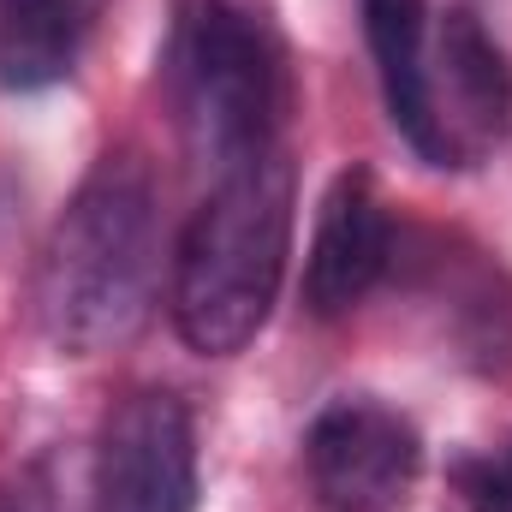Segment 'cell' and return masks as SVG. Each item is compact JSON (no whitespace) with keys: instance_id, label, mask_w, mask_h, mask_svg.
Here are the masks:
<instances>
[{"instance_id":"obj_1","label":"cell","mask_w":512,"mask_h":512,"mask_svg":"<svg viewBox=\"0 0 512 512\" xmlns=\"http://www.w3.org/2000/svg\"><path fill=\"white\" fill-rule=\"evenodd\" d=\"M155 274H161L155 179L131 149H108L48 227L36 262L42 340L66 358H96L126 346L149 322Z\"/></svg>"},{"instance_id":"obj_2","label":"cell","mask_w":512,"mask_h":512,"mask_svg":"<svg viewBox=\"0 0 512 512\" xmlns=\"http://www.w3.org/2000/svg\"><path fill=\"white\" fill-rule=\"evenodd\" d=\"M286 245H292V173L280 155L215 179L173 251L179 340L203 358L245 352L280 298Z\"/></svg>"},{"instance_id":"obj_3","label":"cell","mask_w":512,"mask_h":512,"mask_svg":"<svg viewBox=\"0 0 512 512\" xmlns=\"http://www.w3.org/2000/svg\"><path fill=\"white\" fill-rule=\"evenodd\" d=\"M167 96L191 161L209 179L280 155V114H286L280 48L239 0L185 6L167 54Z\"/></svg>"},{"instance_id":"obj_4","label":"cell","mask_w":512,"mask_h":512,"mask_svg":"<svg viewBox=\"0 0 512 512\" xmlns=\"http://www.w3.org/2000/svg\"><path fill=\"white\" fill-rule=\"evenodd\" d=\"M512 131V72L501 42L483 30L471 6H447L429 30L423 96L411 149L429 167H483Z\"/></svg>"},{"instance_id":"obj_5","label":"cell","mask_w":512,"mask_h":512,"mask_svg":"<svg viewBox=\"0 0 512 512\" xmlns=\"http://www.w3.org/2000/svg\"><path fill=\"white\" fill-rule=\"evenodd\" d=\"M197 507V423L167 387L126 393L90 453V512H191Z\"/></svg>"},{"instance_id":"obj_6","label":"cell","mask_w":512,"mask_h":512,"mask_svg":"<svg viewBox=\"0 0 512 512\" xmlns=\"http://www.w3.org/2000/svg\"><path fill=\"white\" fill-rule=\"evenodd\" d=\"M304 471L322 512H405L423 441L382 399H334L304 435Z\"/></svg>"},{"instance_id":"obj_7","label":"cell","mask_w":512,"mask_h":512,"mask_svg":"<svg viewBox=\"0 0 512 512\" xmlns=\"http://www.w3.org/2000/svg\"><path fill=\"white\" fill-rule=\"evenodd\" d=\"M387 262H393V221L387 203L370 179V167H346L316 215V239L304 256V304L322 322L352 316L376 286H382Z\"/></svg>"},{"instance_id":"obj_8","label":"cell","mask_w":512,"mask_h":512,"mask_svg":"<svg viewBox=\"0 0 512 512\" xmlns=\"http://www.w3.org/2000/svg\"><path fill=\"white\" fill-rule=\"evenodd\" d=\"M90 24V0H0V90H48L72 78Z\"/></svg>"},{"instance_id":"obj_9","label":"cell","mask_w":512,"mask_h":512,"mask_svg":"<svg viewBox=\"0 0 512 512\" xmlns=\"http://www.w3.org/2000/svg\"><path fill=\"white\" fill-rule=\"evenodd\" d=\"M364 36L382 78L387 120L411 137L417 96H423V60H429V0H364Z\"/></svg>"},{"instance_id":"obj_10","label":"cell","mask_w":512,"mask_h":512,"mask_svg":"<svg viewBox=\"0 0 512 512\" xmlns=\"http://www.w3.org/2000/svg\"><path fill=\"white\" fill-rule=\"evenodd\" d=\"M453 483H459L465 512H512V441L483 447V453H471V459H459Z\"/></svg>"},{"instance_id":"obj_11","label":"cell","mask_w":512,"mask_h":512,"mask_svg":"<svg viewBox=\"0 0 512 512\" xmlns=\"http://www.w3.org/2000/svg\"><path fill=\"white\" fill-rule=\"evenodd\" d=\"M0 512H24V501H18V495H6V489H0Z\"/></svg>"},{"instance_id":"obj_12","label":"cell","mask_w":512,"mask_h":512,"mask_svg":"<svg viewBox=\"0 0 512 512\" xmlns=\"http://www.w3.org/2000/svg\"><path fill=\"white\" fill-rule=\"evenodd\" d=\"M90 6H96V12H102V0H90Z\"/></svg>"}]
</instances>
